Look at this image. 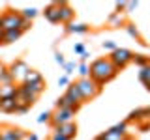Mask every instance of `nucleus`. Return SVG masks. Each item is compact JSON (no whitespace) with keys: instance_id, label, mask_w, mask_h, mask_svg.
Instances as JSON below:
<instances>
[{"instance_id":"f257e3e1","label":"nucleus","mask_w":150,"mask_h":140,"mask_svg":"<svg viewBox=\"0 0 150 140\" xmlns=\"http://www.w3.org/2000/svg\"><path fill=\"white\" fill-rule=\"evenodd\" d=\"M118 75V71L115 69V65L109 62V58H98L88 65V78L92 82H96L98 86H103L105 82L112 80Z\"/></svg>"},{"instance_id":"f03ea898","label":"nucleus","mask_w":150,"mask_h":140,"mask_svg":"<svg viewBox=\"0 0 150 140\" xmlns=\"http://www.w3.org/2000/svg\"><path fill=\"white\" fill-rule=\"evenodd\" d=\"M131 60H133V52H131L129 49H124V47H116V49L109 54V62L115 65L116 71L126 69L131 64Z\"/></svg>"},{"instance_id":"7ed1b4c3","label":"nucleus","mask_w":150,"mask_h":140,"mask_svg":"<svg viewBox=\"0 0 150 140\" xmlns=\"http://www.w3.org/2000/svg\"><path fill=\"white\" fill-rule=\"evenodd\" d=\"M75 86H77V90H79V93H81L84 103L94 99L96 95H100V92H101V88L98 86L96 82H92L90 78H79V80L75 82Z\"/></svg>"},{"instance_id":"20e7f679","label":"nucleus","mask_w":150,"mask_h":140,"mask_svg":"<svg viewBox=\"0 0 150 140\" xmlns=\"http://www.w3.org/2000/svg\"><path fill=\"white\" fill-rule=\"evenodd\" d=\"M8 69H9V75H11V78H13V82H19V84H23V80H25V77H26V73L30 71V67H28V64L25 62V60H15V62H11L8 65Z\"/></svg>"},{"instance_id":"39448f33","label":"nucleus","mask_w":150,"mask_h":140,"mask_svg":"<svg viewBox=\"0 0 150 140\" xmlns=\"http://www.w3.org/2000/svg\"><path fill=\"white\" fill-rule=\"evenodd\" d=\"M38 101L36 95H32L30 92H26L21 84H17V92H15V103H17V108H26L30 110L34 106V103Z\"/></svg>"},{"instance_id":"423d86ee","label":"nucleus","mask_w":150,"mask_h":140,"mask_svg":"<svg viewBox=\"0 0 150 140\" xmlns=\"http://www.w3.org/2000/svg\"><path fill=\"white\" fill-rule=\"evenodd\" d=\"M23 22V17L19 11H13V9H8L6 13H2V30L8 32V30H19Z\"/></svg>"},{"instance_id":"0eeeda50","label":"nucleus","mask_w":150,"mask_h":140,"mask_svg":"<svg viewBox=\"0 0 150 140\" xmlns=\"http://www.w3.org/2000/svg\"><path fill=\"white\" fill-rule=\"evenodd\" d=\"M73 118H75V110H71V108H54V112L51 114L49 123L53 125V129H54V127H58V125H62V123L73 121Z\"/></svg>"},{"instance_id":"6e6552de","label":"nucleus","mask_w":150,"mask_h":140,"mask_svg":"<svg viewBox=\"0 0 150 140\" xmlns=\"http://www.w3.org/2000/svg\"><path fill=\"white\" fill-rule=\"evenodd\" d=\"M26 131L19 129V127H2L0 129V138L2 140H25Z\"/></svg>"},{"instance_id":"1a4fd4ad","label":"nucleus","mask_w":150,"mask_h":140,"mask_svg":"<svg viewBox=\"0 0 150 140\" xmlns=\"http://www.w3.org/2000/svg\"><path fill=\"white\" fill-rule=\"evenodd\" d=\"M58 17H60V22H64V24L73 22V17H75L73 8L68 2H58Z\"/></svg>"},{"instance_id":"9d476101","label":"nucleus","mask_w":150,"mask_h":140,"mask_svg":"<svg viewBox=\"0 0 150 140\" xmlns=\"http://www.w3.org/2000/svg\"><path fill=\"white\" fill-rule=\"evenodd\" d=\"M54 133L62 134V136L68 138V140H73L75 136H77V125H75L73 121H69V123H62V125H58V127H54Z\"/></svg>"},{"instance_id":"9b49d317","label":"nucleus","mask_w":150,"mask_h":140,"mask_svg":"<svg viewBox=\"0 0 150 140\" xmlns=\"http://www.w3.org/2000/svg\"><path fill=\"white\" fill-rule=\"evenodd\" d=\"M68 99H71L77 106H81L83 105V97H81V93H79V90H77V86H75V82H69L68 86H66V93H64Z\"/></svg>"},{"instance_id":"f8f14e48","label":"nucleus","mask_w":150,"mask_h":140,"mask_svg":"<svg viewBox=\"0 0 150 140\" xmlns=\"http://www.w3.org/2000/svg\"><path fill=\"white\" fill-rule=\"evenodd\" d=\"M43 15H45V19H47L49 22H53V24H58V22H60V17H58V2L49 4V6L45 8Z\"/></svg>"},{"instance_id":"ddd939ff","label":"nucleus","mask_w":150,"mask_h":140,"mask_svg":"<svg viewBox=\"0 0 150 140\" xmlns=\"http://www.w3.org/2000/svg\"><path fill=\"white\" fill-rule=\"evenodd\" d=\"M107 22H109V26H112V28H120V26H126V15L124 13H116V11H112L111 15H109V19H107Z\"/></svg>"},{"instance_id":"4468645a","label":"nucleus","mask_w":150,"mask_h":140,"mask_svg":"<svg viewBox=\"0 0 150 140\" xmlns=\"http://www.w3.org/2000/svg\"><path fill=\"white\" fill-rule=\"evenodd\" d=\"M88 30H90V26L84 24V22H69V24H66L68 34H86Z\"/></svg>"},{"instance_id":"2eb2a0df","label":"nucleus","mask_w":150,"mask_h":140,"mask_svg":"<svg viewBox=\"0 0 150 140\" xmlns=\"http://www.w3.org/2000/svg\"><path fill=\"white\" fill-rule=\"evenodd\" d=\"M17 110V103L15 97H8V99H0V112H6V114H13Z\"/></svg>"},{"instance_id":"dca6fc26","label":"nucleus","mask_w":150,"mask_h":140,"mask_svg":"<svg viewBox=\"0 0 150 140\" xmlns=\"http://www.w3.org/2000/svg\"><path fill=\"white\" fill-rule=\"evenodd\" d=\"M129 121H135V123H143V121H146V110L144 108H135L129 112L128 120H126V123H129Z\"/></svg>"},{"instance_id":"f3484780","label":"nucleus","mask_w":150,"mask_h":140,"mask_svg":"<svg viewBox=\"0 0 150 140\" xmlns=\"http://www.w3.org/2000/svg\"><path fill=\"white\" fill-rule=\"evenodd\" d=\"M96 138H100V140H131V134H118V133H112V131L107 129L105 133H101V134H98Z\"/></svg>"},{"instance_id":"a211bd4d","label":"nucleus","mask_w":150,"mask_h":140,"mask_svg":"<svg viewBox=\"0 0 150 140\" xmlns=\"http://www.w3.org/2000/svg\"><path fill=\"white\" fill-rule=\"evenodd\" d=\"M54 106H56V108H71V110H75V112L81 108V106H77V105H75V103H73L71 99H68L66 95H60L58 99H56Z\"/></svg>"},{"instance_id":"6ab92c4d","label":"nucleus","mask_w":150,"mask_h":140,"mask_svg":"<svg viewBox=\"0 0 150 140\" xmlns=\"http://www.w3.org/2000/svg\"><path fill=\"white\" fill-rule=\"evenodd\" d=\"M126 32H128V36L129 37H133V39L135 41H139V43H143V45H146V43H144V41H143V37H141V32H139V28L137 26H135V22H126Z\"/></svg>"},{"instance_id":"aec40b11","label":"nucleus","mask_w":150,"mask_h":140,"mask_svg":"<svg viewBox=\"0 0 150 140\" xmlns=\"http://www.w3.org/2000/svg\"><path fill=\"white\" fill-rule=\"evenodd\" d=\"M21 86L25 88L26 92H30L32 95L40 97L41 93H43V90H45V80H41V82H38V84H21Z\"/></svg>"},{"instance_id":"412c9836","label":"nucleus","mask_w":150,"mask_h":140,"mask_svg":"<svg viewBox=\"0 0 150 140\" xmlns=\"http://www.w3.org/2000/svg\"><path fill=\"white\" fill-rule=\"evenodd\" d=\"M17 84H0V99H8V97H15Z\"/></svg>"},{"instance_id":"4be33fe9","label":"nucleus","mask_w":150,"mask_h":140,"mask_svg":"<svg viewBox=\"0 0 150 140\" xmlns=\"http://www.w3.org/2000/svg\"><path fill=\"white\" fill-rule=\"evenodd\" d=\"M41 80H43L41 73L36 71V69H30V71L26 73V77H25V80H23V84H38V82H41Z\"/></svg>"},{"instance_id":"5701e85b","label":"nucleus","mask_w":150,"mask_h":140,"mask_svg":"<svg viewBox=\"0 0 150 140\" xmlns=\"http://www.w3.org/2000/svg\"><path fill=\"white\" fill-rule=\"evenodd\" d=\"M21 36H23L21 30H8V32H4L2 43H15V41H17Z\"/></svg>"},{"instance_id":"b1692460","label":"nucleus","mask_w":150,"mask_h":140,"mask_svg":"<svg viewBox=\"0 0 150 140\" xmlns=\"http://www.w3.org/2000/svg\"><path fill=\"white\" fill-rule=\"evenodd\" d=\"M0 84H15L6 65H0Z\"/></svg>"},{"instance_id":"393cba45","label":"nucleus","mask_w":150,"mask_h":140,"mask_svg":"<svg viewBox=\"0 0 150 140\" xmlns=\"http://www.w3.org/2000/svg\"><path fill=\"white\" fill-rule=\"evenodd\" d=\"M131 64H135L137 67H144V65L150 64V56H144V54H133V60H131Z\"/></svg>"},{"instance_id":"a878e982","label":"nucleus","mask_w":150,"mask_h":140,"mask_svg":"<svg viewBox=\"0 0 150 140\" xmlns=\"http://www.w3.org/2000/svg\"><path fill=\"white\" fill-rule=\"evenodd\" d=\"M139 80H141V84H144V86H146V84L150 82V64L148 65H144V67H141L139 69Z\"/></svg>"},{"instance_id":"bb28decb","label":"nucleus","mask_w":150,"mask_h":140,"mask_svg":"<svg viewBox=\"0 0 150 140\" xmlns=\"http://www.w3.org/2000/svg\"><path fill=\"white\" fill-rule=\"evenodd\" d=\"M19 13H21V17H23V19H26V21H30V22H32V19L38 15V9H36V8H25V9H21Z\"/></svg>"},{"instance_id":"cd10ccee","label":"nucleus","mask_w":150,"mask_h":140,"mask_svg":"<svg viewBox=\"0 0 150 140\" xmlns=\"http://www.w3.org/2000/svg\"><path fill=\"white\" fill-rule=\"evenodd\" d=\"M109 131H112V133H118V134H128V123H126V121L115 123L112 127H109Z\"/></svg>"},{"instance_id":"c85d7f7f","label":"nucleus","mask_w":150,"mask_h":140,"mask_svg":"<svg viewBox=\"0 0 150 140\" xmlns=\"http://www.w3.org/2000/svg\"><path fill=\"white\" fill-rule=\"evenodd\" d=\"M51 114H53V112H49V110L41 112V114L36 118V121H38V123H47V121H51Z\"/></svg>"},{"instance_id":"c756f323","label":"nucleus","mask_w":150,"mask_h":140,"mask_svg":"<svg viewBox=\"0 0 150 140\" xmlns=\"http://www.w3.org/2000/svg\"><path fill=\"white\" fill-rule=\"evenodd\" d=\"M77 69H79V75H81V78H88V65H86V64L79 62Z\"/></svg>"},{"instance_id":"7c9ffc66","label":"nucleus","mask_w":150,"mask_h":140,"mask_svg":"<svg viewBox=\"0 0 150 140\" xmlns=\"http://www.w3.org/2000/svg\"><path fill=\"white\" fill-rule=\"evenodd\" d=\"M75 67H77V65H75V62H66V64H64V73H66V77H68V75H71V73L75 71Z\"/></svg>"},{"instance_id":"2f4dec72","label":"nucleus","mask_w":150,"mask_h":140,"mask_svg":"<svg viewBox=\"0 0 150 140\" xmlns=\"http://www.w3.org/2000/svg\"><path fill=\"white\" fill-rule=\"evenodd\" d=\"M137 6H139V2L135 0V2H126V9H124V15L126 13H131L133 9H137Z\"/></svg>"},{"instance_id":"473e14b6","label":"nucleus","mask_w":150,"mask_h":140,"mask_svg":"<svg viewBox=\"0 0 150 140\" xmlns=\"http://www.w3.org/2000/svg\"><path fill=\"white\" fill-rule=\"evenodd\" d=\"M101 47H103L105 50H109V52H112V50H115L118 45H116L115 41H103V45H101Z\"/></svg>"},{"instance_id":"72a5a7b5","label":"nucleus","mask_w":150,"mask_h":140,"mask_svg":"<svg viewBox=\"0 0 150 140\" xmlns=\"http://www.w3.org/2000/svg\"><path fill=\"white\" fill-rule=\"evenodd\" d=\"M54 62L58 64V65H62V67H64V64H66L64 54H62V52H54Z\"/></svg>"},{"instance_id":"f704fd0d","label":"nucleus","mask_w":150,"mask_h":140,"mask_svg":"<svg viewBox=\"0 0 150 140\" xmlns=\"http://www.w3.org/2000/svg\"><path fill=\"white\" fill-rule=\"evenodd\" d=\"M84 50H86V49H84V45H83V43H75V45H73V52H75V54L81 56Z\"/></svg>"},{"instance_id":"c9c22d12","label":"nucleus","mask_w":150,"mask_h":140,"mask_svg":"<svg viewBox=\"0 0 150 140\" xmlns=\"http://www.w3.org/2000/svg\"><path fill=\"white\" fill-rule=\"evenodd\" d=\"M30 26H32V22L26 21V19H23V22H21V26H19V30H21V32H26Z\"/></svg>"},{"instance_id":"e433bc0d","label":"nucleus","mask_w":150,"mask_h":140,"mask_svg":"<svg viewBox=\"0 0 150 140\" xmlns=\"http://www.w3.org/2000/svg\"><path fill=\"white\" fill-rule=\"evenodd\" d=\"M69 84V78L66 77V75H60L58 77V86H68Z\"/></svg>"},{"instance_id":"4c0bfd02","label":"nucleus","mask_w":150,"mask_h":140,"mask_svg":"<svg viewBox=\"0 0 150 140\" xmlns=\"http://www.w3.org/2000/svg\"><path fill=\"white\" fill-rule=\"evenodd\" d=\"M124 9H126V2H116V6H115L116 13H124Z\"/></svg>"},{"instance_id":"58836bf2","label":"nucleus","mask_w":150,"mask_h":140,"mask_svg":"<svg viewBox=\"0 0 150 140\" xmlns=\"http://www.w3.org/2000/svg\"><path fill=\"white\" fill-rule=\"evenodd\" d=\"M139 129H141V133L150 131V121H143V123H139Z\"/></svg>"},{"instance_id":"ea45409f","label":"nucleus","mask_w":150,"mask_h":140,"mask_svg":"<svg viewBox=\"0 0 150 140\" xmlns=\"http://www.w3.org/2000/svg\"><path fill=\"white\" fill-rule=\"evenodd\" d=\"M88 56H90V52H88V50H84V52L79 56V60H81L83 64H86V60H88Z\"/></svg>"},{"instance_id":"a19ab883","label":"nucleus","mask_w":150,"mask_h":140,"mask_svg":"<svg viewBox=\"0 0 150 140\" xmlns=\"http://www.w3.org/2000/svg\"><path fill=\"white\" fill-rule=\"evenodd\" d=\"M51 140H68V138H64L62 134H58V133H53V136H51Z\"/></svg>"},{"instance_id":"79ce46f5","label":"nucleus","mask_w":150,"mask_h":140,"mask_svg":"<svg viewBox=\"0 0 150 140\" xmlns=\"http://www.w3.org/2000/svg\"><path fill=\"white\" fill-rule=\"evenodd\" d=\"M25 140H38V136L34 133H26V136H25Z\"/></svg>"},{"instance_id":"37998d69","label":"nucleus","mask_w":150,"mask_h":140,"mask_svg":"<svg viewBox=\"0 0 150 140\" xmlns=\"http://www.w3.org/2000/svg\"><path fill=\"white\" fill-rule=\"evenodd\" d=\"M144 110H146V121H150V106H144Z\"/></svg>"},{"instance_id":"c03bdc74","label":"nucleus","mask_w":150,"mask_h":140,"mask_svg":"<svg viewBox=\"0 0 150 140\" xmlns=\"http://www.w3.org/2000/svg\"><path fill=\"white\" fill-rule=\"evenodd\" d=\"M2 37H4V30H0V43H2Z\"/></svg>"},{"instance_id":"a18cd8bd","label":"nucleus","mask_w":150,"mask_h":140,"mask_svg":"<svg viewBox=\"0 0 150 140\" xmlns=\"http://www.w3.org/2000/svg\"><path fill=\"white\" fill-rule=\"evenodd\" d=\"M144 88H146V92H150V82L146 84V86H144Z\"/></svg>"},{"instance_id":"49530a36","label":"nucleus","mask_w":150,"mask_h":140,"mask_svg":"<svg viewBox=\"0 0 150 140\" xmlns=\"http://www.w3.org/2000/svg\"><path fill=\"white\" fill-rule=\"evenodd\" d=\"M0 30H2V15H0Z\"/></svg>"},{"instance_id":"de8ad7c7","label":"nucleus","mask_w":150,"mask_h":140,"mask_svg":"<svg viewBox=\"0 0 150 140\" xmlns=\"http://www.w3.org/2000/svg\"><path fill=\"white\" fill-rule=\"evenodd\" d=\"M0 129H2V127H0Z\"/></svg>"},{"instance_id":"09e8293b","label":"nucleus","mask_w":150,"mask_h":140,"mask_svg":"<svg viewBox=\"0 0 150 140\" xmlns=\"http://www.w3.org/2000/svg\"><path fill=\"white\" fill-rule=\"evenodd\" d=\"M0 140H2V138H0Z\"/></svg>"}]
</instances>
